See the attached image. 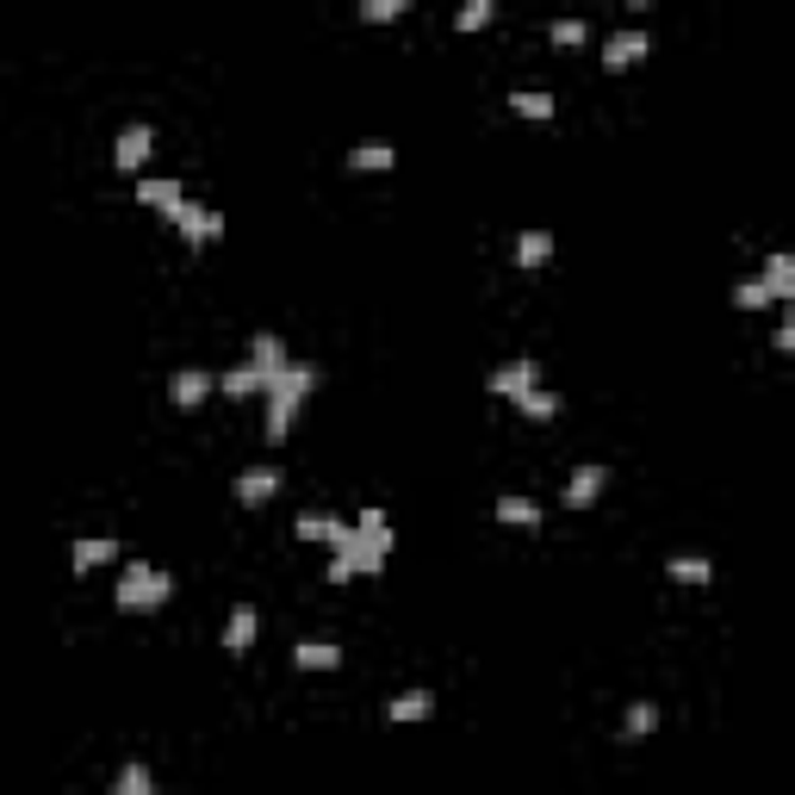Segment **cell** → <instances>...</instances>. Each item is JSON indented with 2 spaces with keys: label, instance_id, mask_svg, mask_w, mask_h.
<instances>
[{
  "label": "cell",
  "instance_id": "4316f807",
  "mask_svg": "<svg viewBox=\"0 0 795 795\" xmlns=\"http://www.w3.org/2000/svg\"><path fill=\"white\" fill-rule=\"evenodd\" d=\"M653 727H659V702H628V715H622V733H628V740H646Z\"/></svg>",
  "mask_w": 795,
  "mask_h": 795
},
{
  "label": "cell",
  "instance_id": "7c38bea8",
  "mask_svg": "<svg viewBox=\"0 0 795 795\" xmlns=\"http://www.w3.org/2000/svg\"><path fill=\"white\" fill-rule=\"evenodd\" d=\"M510 405L522 410V417H529V422H553V417H560V410H565V398H553V391H547L541 379H534V386H522V391H516Z\"/></svg>",
  "mask_w": 795,
  "mask_h": 795
},
{
  "label": "cell",
  "instance_id": "8992f818",
  "mask_svg": "<svg viewBox=\"0 0 795 795\" xmlns=\"http://www.w3.org/2000/svg\"><path fill=\"white\" fill-rule=\"evenodd\" d=\"M603 491H609V472L597 467V460H584V467H572V479H565V491H560V503H565V510H591Z\"/></svg>",
  "mask_w": 795,
  "mask_h": 795
},
{
  "label": "cell",
  "instance_id": "3957f363",
  "mask_svg": "<svg viewBox=\"0 0 795 795\" xmlns=\"http://www.w3.org/2000/svg\"><path fill=\"white\" fill-rule=\"evenodd\" d=\"M174 231L187 236L193 249H212L224 236V212H212V205H200V200H181L174 205Z\"/></svg>",
  "mask_w": 795,
  "mask_h": 795
},
{
  "label": "cell",
  "instance_id": "d4e9b609",
  "mask_svg": "<svg viewBox=\"0 0 795 795\" xmlns=\"http://www.w3.org/2000/svg\"><path fill=\"white\" fill-rule=\"evenodd\" d=\"M491 13H498V0H460V13H453V32H485L491 26Z\"/></svg>",
  "mask_w": 795,
  "mask_h": 795
},
{
  "label": "cell",
  "instance_id": "2e32d148",
  "mask_svg": "<svg viewBox=\"0 0 795 795\" xmlns=\"http://www.w3.org/2000/svg\"><path fill=\"white\" fill-rule=\"evenodd\" d=\"M249 360L262 367V379H274V374H281V367H286L293 355H286V343L274 336V329H255V336H249Z\"/></svg>",
  "mask_w": 795,
  "mask_h": 795
},
{
  "label": "cell",
  "instance_id": "5bb4252c",
  "mask_svg": "<svg viewBox=\"0 0 795 795\" xmlns=\"http://www.w3.org/2000/svg\"><path fill=\"white\" fill-rule=\"evenodd\" d=\"M758 281L771 286V298H777V305H783V298H795V255H789V249H771V255H764V274H758Z\"/></svg>",
  "mask_w": 795,
  "mask_h": 795
},
{
  "label": "cell",
  "instance_id": "8fae6325",
  "mask_svg": "<svg viewBox=\"0 0 795 795\" xmlns=\"http://www.w3.org/2000/svg\"><path fill=\"white\" fill-rule=\"evenodd\" d=\"M255 634H262V622H255V609L249 603H236L231 609V622H224V653L231 659H243L255 646Z\"/></svg>",
  "mask_w": 795,
  "mask_h": 795
},
{
  "label": "cell",
  "instance_id": "83f0119b",
  "mask_svg": "<svg viewBox=\"0 0 795 795\" xmlns=\"http://www.w3.org/2000/svg\"><path fill=\"white\" fill-rule=\"evenodd\" d=\"M112 795H156V777H150V764H125V771L112 777Z\"/></svg>",
  "mask_w": 795,
  "mask_h": 795
},
{
  "label": "cell",
  "instance_id": "484cf974",
  "mask_svg": "<svg viewBox=\"0 0 795 795\" xmlns=\"http://www.w3.org/2000/svg\"><path fill=\"white\" fill-rule=\"evenodd\" d=\"M293 534L298 541H312V547H329V534H336V516H324V510H305L293 522Z\"/></svg>",
  "mask_w": 795,
  "mask_h": 795
},
{
  "label": "cell",
  "instance_id": "1f68e13d",
  "mask_svg": "<svg viewBox=\"0 0 795 795\" xmlns=\"http://www.w3.org/2000/svg\"><path fill=\"white\" fill-rule=\"evenodd\" d=\"M777 355H795V298H783V324H777Z\"/></svg>",
  "mask_w": 795,
  "mask_h": 795
},
{
  "label": "cell",
  "instance_id": "ac0fdd59",
  "mask_svg": "<svg viewBox=\"0 0 795 795\" xmlns=\"http://www.w3.org/2000/svg\"><path fill=\"white\" fill-rule=\"evenodd\" d=\"M262 367H255V360H243V367H231V374H218V391L224 398H262Z\"/></svg>",
  "mask_w": 795,
  "mask_h": 795
},
{
  "label": "cell",
  "instance_id": "9a60e30c",
  "mask_svg": "<svg viewBox=\"0 0 795 795\" xmlns=\"http://www.w3.org/2000/svg\"><path fill=\"white\" fill-rule=\"evenodd\" d=\"M534 360H510V367H491V379H485V391H491V398H516V391L522 386H534Z\"/></svg>",
  "mask_w": 795,
  "mask_h": 795
},
{
  "label": "cell",
  "instance_id": "30bf717a",
  "mask_svg": "<svg viewBox=\"0 0 795 795\" xmlns=\"http://www.w3.org/2000/svg\"><path fill=\"white\" fill-rule=\"evenodd\" d=\"M137 200L150 205V212H162V218H174V205L187 200V187H181L174 174H143V181H137Z\"/></svg>",
  "mask_w": 795,
  "mask_h": 795
},
{
  "label": "cell",
  "instance_id": "4dcf8cb0",
  "mask_svg": "<svg viewBox=\"0 0 795 795\" xmlns=\"http://www.w3.org/2000/svg\"><path fill=\"white\" fill-rule=\"evenodd\" d=\"M360 534H367V547H379V553H391V529H386V516L379 510H360V522H355Z\"/></svg>",
  "mask_w": 795,
  "mask_h": 795
},
{
  "label": "cell",
  "instance_id": "4fadbf2b",
  "mask_svg": "<svg viewBox=\"0 0 795 795\" xmlns=\"http://www.w3.org/2000/svg\"><path fill=\"white\" fill-rule=\"evenodd\" d=\"M348 169L355 174H386V169H398V150H391L386 137H367V143L348 150Z\"/></svg>",
  "mask_w": 795,
  "mask_h": 795
},
{
  "label": "cell",
  "instance_id": "d6986e66",
  "mask_svg": "<svg viewBox=\"0 0 795 795\" xmlns=\"http://www.w3.org/2000/svg\"><path fill=\"white\" fill-rule=\"evenodd\" d=\"M665 572H671V584H715V565L702 560V553H677V560H665Z\"/></svg>",
  "mask_w": 795,
  "mask_h": 795
},
{
  "label": "cell",
  "instance_id": "44dd1931",
  "mask_svg": "<svg viewBox=\"0 0 795 795\" xmlns=\"http://www.w3.org/2000/svg\"><path fill=\"white\" fill-rule=\"evenodd\" d=\"M386 715L391 721H429L436 715V696H429V690H405V696L386 702Z\"/></svg>",
  "mask_w": 795,
  "mask_h": 795
},
{
  "label": "cell",
  "instance_id": "7a4b0ae2",
  "mask_svg": "<svg viewBox=\"0 0 795 795\" xmlns=\"http://www.w3.org/2000/svg\"><path fill=\"white\" fill-rule=\"evenodd\" d=\"M174 597V578L162 572V565H150V560H131L125 565V578H119V591H112V603L125 609V615H156L162 603Z\"/></svg>",
  "mask_w": 795,
  "mask_h": 795
},
{
  "label": "cell",
  "instance_id": "6da1fadb",
  "mask_svg": "<svg viewBox=\"0 0 795 795\" xmlns=\"http://www.w3.org/2000/svg\"><path fill=\"white\" fill-rule=\"evenodd\" d=\"M312 391H317V367H312V360H286L281 374L262 386V398H267V436L281 441L286 429H293V417L305 410Z\"/></svg>",
  "mask_w": 795,
  "mask_h": 795
},
{
  "label": "cell",
  "instance_id": "ba28073f",
  "mask_svg": "<svg viewBox=\"0 0 795 795\" xmlns=\"http://www.w3.org/2000/svg\"><path fill=\"white\" fill-rule=\"evenodd\" d=\"M646 57H653V38L646 32H615V38H603V50H597L603 69H634V63H646Z\"/></svg>",
  "mask_w": 795,
  "mask_h": 795
},
{
  "label": "cell",
  "instance_id": "603a6c76",
  "mask_svg": "<svg viewBox=\"0 0 795 795\" xmlns=\"http://www.w3.org/2000/svg\"><path fill=\"white\" fill-rule=\"evenodd\" d=\"M498 522L503 529H541V503L534 498H498Z\"/></svg>",
  "mask_w": 795,
  "mask_h": 795
},
{
  "label": "cell",
  "instance_id": "277c9868",
  "mask_svg": "<svg viewBox=\"0 0 795 795\" xmlns=\"http://www.w3.org/2000/svg\"><path fill=\"white\" fill-rule=\"evenodd\" d=\"M150 156H156V131H150V125H125V131H119L112 162H119L125 174H143V169H150Z\"/></svg>",
  "mask_w": 795,
  "mask_h": 795
},
{
  "label": "cell",
  "instance_id": "52a82bcc",
  "mask_svg": "<svg viewBox=\"0 0 795 795\" xmlns=\"http://www.w3.org/2000/svg\"><path fill=\"white\" fill-rule=\"evenodd\" d=\"M281 467H249V472H236V503L243 510H262V503L281 498Z\"/></svg>",
  "mask_w": 795,
  "mask_h": 795
},
{
  "label": "cell",
  "instance_id": "e0dca14e",
  "mask_svg": "<svg viewBox=\"0 0 795 795\" xmlns=\"http://www.w3.org/2000/svg\"><path fill=\"white\" fill-rule=\"evenodd\" d=\"M293 665L298 671H336V665H343V646H336V640H298Z\"/></svg>",
  "mask_w": 795,
  "mask_h": 795
},
{
  "label": "cell",
  "instance_id": "cb8c5ba5",
  "mask_svg": "<svg viewBox=\"0 0 795 795\" xmlns=\"http://www.w3.org/2000/svg\"><path fill=\"white\" fill-rule=\"evenodd\" d=\"M547 38H553V50H584L591 44V26H584V19H553V26H547Z\"/></svg>",
  "mask_w": 795,
  "mask_h": 795
},
{
  "label": "cell",
  "instance_id": "7402d4cb",
  "mask_svg": "<svg viewBox=\"0 0 795 795\" xmlns=\"http://www.w3.org/2000/svg\"><path fill=\"white\" fill-rule=\"evenodd\" d=\"M553 262V236L547 231H522L516 236V267H547Z\"/></svg>",
  "mask_w": 795,
  "mask_h": 795
},
{
  "label": "cell",
  "instance_id": "d6a6232c",
  "mask_svg": "<svg viewBox=\"0 0 795 795\" xmlns=\"http://www.w3.org/2000/svg\"><path fill=\"white\" fill-rule=\"evenodd\" d=\"M628 13H653V0H622Z\"/></svg>",
  "mask_w": 795,
  "mask_h": 795
},
{
  "label": "cell",
  "instance_id": "5b68a950",
  "mask_svg": "<svg viewBox=\"0 0 795 795\" xmlns=\"http://www.w3.org/2000/svg\"><path fill=\"white\" fill-rule=\"evenodd\" d=\"M212 391H218V374H205V367H181V374L169 379V405L174 410H200Z\"/></svg>",
  "mask_w": 795,
  "mask_h": 795
},
{
  "label": "cell",
  "instance_id": "9c48e42d",
  "mask_svg": "<svg viewBox=\"0 0 795 795\" xmlns=\"http://www.w3.org/2000/svg\"><path fill=\"white\" fill-rule=\"evenodd\" d=\"M112 560H119V541H112V534H81V541L69 547V572L75 578L100 572V565H112Z\"/></svg>",
  "mask_w": 795,
  "mask_h": 795
},
{
  "label": "cell",
  "instance_id": "f1b7e54d",
  "mask_svg": "<svg viewBox=\"0 0 795 795\" xmlns=\"http://www.w3.org/2000/svg\"><path fill=\"white\" fill-rule=\"evenodd\" d=\"M733 305H740V312H771L777 298H771V286H764V281H740V286H733Z\"/></svg>",
  "mask_w": 795,
  "mask_h": 795
},
{
  "label": "cell",
  "instance_id": "ffe728a7",
  "mask_svg": "<svg viewBox=\"0 0 795 795\" xmlns=\"http://www.w3.org/2000/svg\"><path fill=\"white\" fill-rule=\"evenodd\" d=\"M510 112H516V119H534V125H547V119L560 112V100H553V94H534V88H516V94H510Z\"/></svg>",
  "mask_w": 795,
  "mask_h": 795
},
{
  "label": "cell",
  "instance_id": "f546056e",
  "mask_svg": "<svg viewBox=\"0 0 795 795\" xmlns=\"http://www.w3.org/2000/svg\"><path fill=\"white\" fill-rule=\"evenodd\" d=\"M405 13H410V0H360L367 26H391V19H405Z\"/></svg>",
  "mask_w": 795,
  "mask_h": 795
}]
</instances>
